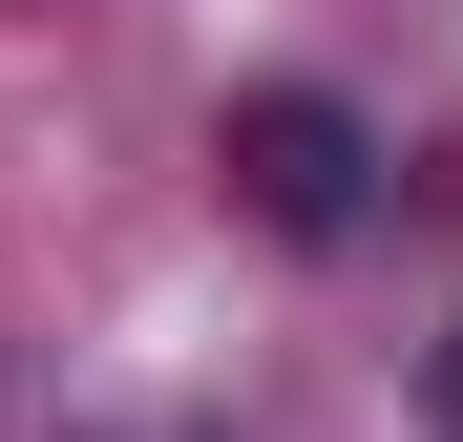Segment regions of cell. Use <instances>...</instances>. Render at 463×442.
<instances>
[{"label":"cell","mask_w":463,"mask_h":442,"mask_svg":"<svg viewBox=\"0 0 463 442\" xmlns=\"http://www.w3.org/2000/svg\"><path fill=\"white\" fill-rule=\"evenodd\" d=\"M211 169H232V211H253L274 253H337V232H379V127H358L337 85H232Z\"/></svg>","instance_id":"obj_1"},{"label":"cell","mask_w":463,"mask_h":442,"mask_svg":"<svg viewBox=\"0 0 463 442\" xmlns=\"http://www.w3.org/2000/svg\"><path fill=\"white\" fill-rule=\"evenodd\" d=\"M421 400H442V442H463V337H442V380H421Z\"/></svg>","instance_id":"obj_2"}]
</instances>
